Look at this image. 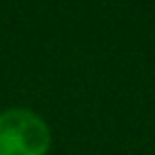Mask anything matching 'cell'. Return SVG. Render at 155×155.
I'll return each mask as SVG.
<instances>
[{"label":"cell","mask_w":155,"mask_h":155,"mask_svg":"<svg viewBox=\"0 0 155 155\" xmlns=\"http://www.w3.org/2000/svg\"><path fill=\"white\" fill-rule=\"evenodd\" d=\"M50 128L36 113L12 108L0 113V155H45Z\"/></svg>","instance_id":"1"}]
</instances>
